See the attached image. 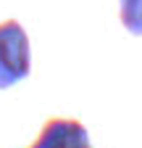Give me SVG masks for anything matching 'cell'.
Listing matches in <instances>:
<instances>
[{
	"label": "cell",
	"mask_w": 142,
	"mask_h": 148,
	"mask_svg": "<svg viewBox=\"0 0 142 148\" xmlns=\"http://www.w3.org/2000/svg\"><path fill=\"white\" fill-rule=\"evenodd\" d=\"M32 69V48L24 27L8 18L0 21V90L21 82Z\"/></svg>",
	"instance_id": "obj_1"
},
{
	"label": "cell",
	"mask_w": 142,
	"mask_h": 148,
	"mask_svg": "<svg viewBox=\"0 0 142 148\" xmlns=\"http://www.w3.org/2000/svg\"><path fill=\"white\" fill-rule=\"evenodd\" d=\"M29 148H92L90 132L79 119L53 116L42 124L37 140Z\"/></svg>",
	"instance_id": "obj_2"
},
{
	"label": "cell",
	"mask_w": 142,
	"mask_h": 148,
	"mask_svg": "<svg viewBox=\"0 0 142 148\" xmlns=\"http://www.w3.org/2000/svg\"><path fill=\"white\" fill-rule=\"evenodd\" d=\"M118 18L129 34H142V0H118Z\"/></svg>",
	"instance_id": "obj_3"
}]
</instances>
